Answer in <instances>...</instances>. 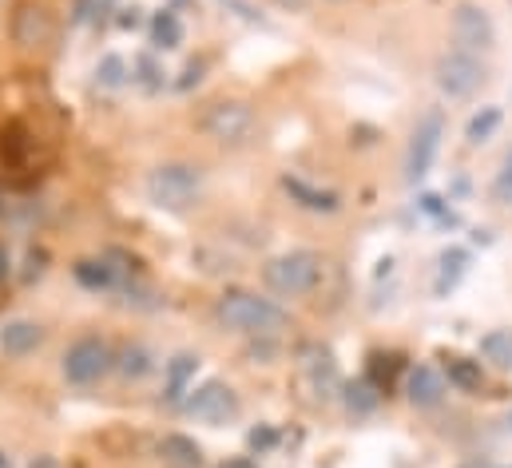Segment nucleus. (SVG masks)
<instances>
[{
	"label": "nucleus",
	"instance_id": "f257e3e1",
	"mask_svg": "<svg viewBox=\"0 0 512 468\" xmlns=\"http://www.w3.org/2000/svg\"><path fill=\"white\" fill-rule=\"evenodd\" d=\"M215 322L243 338H282L286 330H294L290 310L255 290H223L215 302Z\"/></svg>",
	"mask_w": 512,
	"mask_h": 468
},
{
	"label": "nucleus",
	"instance_id": "f03ea898",
	"mask_svg": "<svg viewBox=\"0 0 512 468\" xmlns=\"http://www.w3.org/2000/svg\"><path fill=\"white\" fill-rule=\"evenodd\" d=\"M143 191H147V199H151L159 211L183 215V211H191V207L203 203L207 175H203L195 163H159V167L147 171Z\"/></svg>",
	"mask_w": 512,
	"mask_h": 468
},
{
	"label": "nucleus",
	"instance_id": "7ed1b4c3",
	"mask_svg": "<svg viewBox=\"0 0 512 468\" xmlns=\"http://www.w3.org/2000/svg\"><path fill=\"white\" fill-rule=\"evenodd\" d=\"M326 258L318 250H286L262 266V286L278 298H306L322 286Z\"/></svg>",
	"mask_w": 512,
	"mask_h": 468
},
{
	"label": "nucleus",
	"instance_id": "20e7f679",
	"mask_svg": "<svg viewBox=\"0 0 512 468\" xmlns=\"http://www.w3.org/2000/svg\"><path fill=\"white\" fill-rule=\"evenodd\" d=\"M433 84L441 88V96L449 100H473L485 84H489V60L465 48H445L433 64Z\"/></svg>",
	"mask_w": 512,
	"mask_h": 468
},
{
	"label": "nucleus",
	"instance_id": "39448f33",
	"mask_svg": "<svg viewBox=\"0 0 512 468\" xmlns=\"http://www.w3.org/2000/svg\"><path fill=\"white\" fill-rule=\"evenodd\" d=\"M445 135H449V119H445L441 108H425L417 116L413 131H409V143H405V183L409 187L425 183V175L433 171V163L441 155Z\"/></svg>",
	"mask_w": 512,
	"mask_h": 468
},
{
	"label": "nucleus",
	"instance_id": "423d86ee",
	"mask_svg": "<svg viewBox=\"0 0 512 468\" xmlns=\"http://www.w3.org/2000/svg\"><path fill=\"white\" fill-rule=\"evenodd\" d=\"M199 127H203L219 147L243 151V147H251L258 139L255 104H247V100H215V104L203 112Z\"/></svg>",
	"mask_w": 512,
	"mask_h": 468
},
{
	"label": "nucleus",
	"instance_id": "0eeeda50",
	"mask_svg": "<svg viewBox=\"0 0 512 468\" xmlns=\"http://www.w3.org/2000/svg\"><path fill=\"white\" fill-rule=\"evenodd\" d=\"M112 365H116V353H112V346H108L100 334L76 338V342L64 350V357H60L64 381H68V385H80V389L100 385V381L112 373Z\"/></svg>",
	"mask_w": 512,
	"mask_h": 468
},
{
	"label": "nucleus",
	"instance_id": "6e6552de",
	"mask_svg": "<svg viewBox=\"0 0 512 468\" xmlns=\"http://www.w3.org/2000/svg\"><path fill=\"white\" fill-rule=\"evenodd\" d=\"M449 36H453V48H465V52H477V56H489L497 48V24H493L489 8L477 4V0L453 4V12H449Z\"/></svg>",
	"mask_w": 512,
	"mask_h": 468
},
{
	"label": "nucleus",
	"instance_id": "1a4fd4ad",
	"mask_svg": "<svg viewBox=\"0 0 512 468\" xmlns=\"http://www.w3.org/2000/svg\"><path fill=\"white\" fill-rule=\"evenodd\" d=\"M56 36V16L44 0H20L12 12V44L20 52H44Z\"/></svg>",
	"mask_w": 512,
	"mask_h": 468
},
{
	"label": "nucleus",
	"instance_id": "9d476101",
	"mask_svg": "<svg viewBox=\"0 0 512 468\" xmlns=\"http://www.w3.org/2000/svg\"><path fill=\"white\" fill-rule=\"evenodd\" d=\"M183 413L203 421V425H227L231 417H239V397L227 381H203L199 389L187 393Z\"/></svg>",
	"mask_w": 512,
	"mask_h": 468
},
{
	"label": "nucleus",
	"instance_id": "9b49d317",
	"mask_svg": "<svg viewBox=\"0 0 512 468\" xmlns=\"http://www.w3.org/2000/svg\"><path fill=\"white\" fill-rule=\"evenodd\" d=\"M445 393H449L445 369L425 365V361L409 369V377H405V397H409L413 409H437V405L445 401Z\"/></svg>",
	"mask_w": 512,
	"mask_h": 468
},
{
	"label": "nucleus",
	"instance_id": "f8f14e48",
	"mask_svg": "<svg viewBox=\"0 0 512 468\" xmlns=\"http://www.w3.org/2000/svg\"><path fill=\"white\" fill-rule=\"evenodd\" d=\"M282 191L290 195L294 207H302V211H310V215H338V211H342V195H338V191L314 187V183H306L302 175H282Z\"/></svg>",
	"mask_w": 512,
	"mask_h": 468
},
{
	"label": "nucleus",
	"instance_id": "ddd939ff",
	"mask_svg": "<svg viewBox=\"0 0 512 468\" xmlns=\"http://www.w3.org/2000/svg\"><path fill=\"white\" fill-rule=\"evenodd\" d=\"M155 453H159V461L167 468H203V445L195 441V437H187V433H167L159 445H155Z\"/></svg>",
	"mask_w": 512,
	"mask_h": 468
},
{
	"label": "nucleus",
	"instance_id": "4468645a",
	"mask_svg": "<svg viewBox=\"0 0 512 468\" xmlns=\"http://www.w3.org/2000/svg\"><path fill=\"white\" fill-rule=\"evenodd\" d=\"M72 274H76V282H80L84 290H92V294H104V290H116V286H120V266H112L108 254H104V258H80V262L72 266Z\"/></svg>",
	"mask_w": 512,
	"mask_h": 468
},
{
	"label": "nucleus",
	"instance_id": "2eb2a0df",
	"mask_svg": "<svg viewBox=\"0 0 512 468\" xmlns=\"http://www.w3.org/2000/svg\"><path fill=\"white\" fill-rule=\"evenodd\" d=\"M441 369H445V381H449L457 393H481V389H485V365H481L477 357L449 353Z\"/></svg>",
	"mask_w": 512,
	"mask_h": 468
},
{
	"label": "nucleus",
	"instance_id": "dca6fc26",
	"mask_svg": "<svg viewBox=\"0 0 512 468\" xmlns=\"http://www.w3.org/2000/svg\"><path fill=\"white\" fill-rule=\"evenodd\" d=\"M44 346V326H36V322H28V318H20V322H8L4 330H0V350L8 353V357H28V353H36Z\"/></svg>",
	"mask_w": 512,
	"mask_h": 468
},
{
	"label": "nucleus",
	"instance_id": "f3484780",
	"mask_svg": "<svg viewBox=\"0 0 512 468\" xmlns=\"http://www.w3.org/2000/svg\"><path fill=\"white\" fill-rule=\"evenodd\" d=\"M147 36H151V48L155 52H171L183 44V20L171 12V8H159L147 24Z\"/></svg>",
	"mask_w": 512,
	"mask_h": 468
},
{
	"label": "nucleus",
	"instance_id": "a211bd4d",
	"mask_svg": "<svg viewBox=\"0 0 512 468\" xmlns=\"http://www.w3.org/2000/svg\"><path fill=\"white\" fill-rule=\"evenodd\" d=\"M378 405H382V389H378L370 377H358V381L346 385V409H350L354 417H370Z\"/></svg>",
	"mask_w": 512,
	"mask_h": 468
},
{
	"label": "nucleus",
	"instance_id": "6ab92c4d",
	"mask_svg": "<svg viewBox=\"0 0 512 468\" xmlns=\"http://www.w3.org/2000/svg\"><path fill=\"white\" fill-rule=\"evenodd\" d=\"M195 369H199V357H191V353H179L167 361V401H179L183 393H191L187 381L195 377Z\"/></svg>",
	"mask_w": 512,
	"mask_h": 468
},
{
	"label": "nucleus",
	"instance_id": "aec40b11",
	"mask_svg": "<svg viewBox=\"0 0 512 468\" xmlns=\"http://www.w3.org/2000/svg\"><path fill=\"white\" fill-rule=\"evenodd\" d=\"M116 365H120V373H124L128 381H143V377L155 369V353L147 350L143 342H131L128 350L120 353V361H116Z\"/></svg>",
	"mask_w": 512,
	"mask_h": 468
},
{
	"label": "nucleus",
	"instance_id": "412c9836",
	"mask_svg": "<svg viewBox=\"0 0 512 468\" xmlns=\"http://www.w3.org/2000/svg\"><path fill=\"white\" fill-rule=\"evenodd\" d=\"M481 357L497 369H512V330H493L481 338Z\"/></svg>",
	"mask_w": 512,
	"mask_h": 468
},
{
	"label": "nucleus",
	"instance_id": "4be33fe9",
	"mask_svg": "<svg viewBox=\"0 0 512 468\" xmlns=\"http://www.w3.org/2000/svg\"><path fill=\"white\" fill-rule=\"evenodd\" d=\"M489 199H493L497 207L512 211V147L501 155V163H497V171H493V179H489Z\"/></svg>",
	"mask_w": 512,
	"mask_h": 468
},
{
	"label": "nucleus",
	"instance_id": "5701e85b",
	"mask_svg": "<svg viewBox=\"0 0 512 468\" xmlns=\"http://www.w3.org/2000/svg\"><path fill=\"white\" fill-rule=\"evenodd\" d=\"M497 127H501V108L489 104V108H481L477 116L469 119V127H465V143H469V147H481L485 139H493Z\"/></svg>",
	"mask_w": 512,
	"mask_h": 468
},
{
	"label": "nucleus",
	"instance_id": "b1692460",
	"mask_svg": "<svg viewBox=\"0 0 512 468\" xmlns=\"http://www.w3.org/2000/svg\"><path fill=\"white\" fill-rule=\"evenodd\" d=\"M465 266H469V254L465 250H445L441 254V278H437V294H445V290H453L457 286V278L465 274Z\"/></svg>",
	"mask_w": 512,
	"mask_h": 468
},
{
	"label": "nucleus",
	"instance_id": "393cba45",
	"mask_svg": "<svg viewBox=\"0 0 512 468\" xmlns=\"http://www.w3.org/2000/svg\"><path fill=\"white\" fill-rule=\"evenodd\" d=\"M24 147H28V139H24V127H20V123L0 127V159H4L8 167H16V163L24 159Z\"/></svg>",
	"mask_w": 512,
	"mask_h": 468
},
{
	"label": "nucleus",
	"instance_id": "a878e982",
	"mask_svg": "<svg viewBox=\"0 0 512 468\" xmlns=\"http://www.w3.org/2000/svg\"><path fill=\"white\" fill-rule=\"evenodd\" d=\"M96 76H100L104 88H124L128 84V64L120 56H104V64L96 68Z\"/></svg>",
	"mask_w": 512,
	"mask_h": 468
},
{
	"label": "nucleus",
	"instance_id": "bb28decb",
	"mask_svg": "<svg viewBox=\"0 0 512 468\" xmlns=\"http://www.w3.org/2000/svg\"><path fill=\"white\" fill-rule=\"evenodd\" d=\"M247 445H251L255 453H270V449L278 445V433H274L270 425H258V429H251V433H247Z\"/></svg>",
	"mask_w": 512,
	"mask_h": 468
},
{
	"label": "nucleus",
	"instance_id": "cd10ccee",
	"mask_svg": "<svg viewBox=\"0 0 512 468\" xmlns=\"http://www.w3.org/2000/svg\"><path fill=\"white\" fill-rule=\"evenodd\" d=\"M135 68L143 72V76H139V84H143V88H159V84H163V80H159L163 72H159V68H155L147 56H143V60H135Z\"/></svg>",
	"mask_w": 512,
	"mask_h": 468
},
{
	"label": "nucleus",
	"instance_id": "c85d7f7f",
	"mask_svg": "<svg viewBox=\"0 0 512 468\" xmlns=\"http://www.w3.org/2000/svg\"><path fill=\"white\" fill-rule=\"evenodd\" d=\"M12 274V258H8V246H4V238H0V282Z\"/></svg>",
	"mask_w": 512,
	"mask_h": 468
},
{
	"label": "nucleus",
	"instance_id": "c756f323",
	"mask_svg": "<svg viewBox=\"0 0 512 468\" xmlns=\"http://www.w3.org/2000/svg\"><path fill=\"white\" fill-rule=\"evenodd\" d=\"M219 468H258V465L251 461V457H231V461H223Z\"/></svg>",
	"mask_w": 512,
	"mask_h": 468
},
{
	"label": "nucleus",
	"instance_id": "7c9ffc66",
	"mask_svg": "<svg viewBox=\"0 0 512 468\" xmlns=\"http://www.w3.org/2000/svg\"><path fill=\"white\" fill-rule=\"evenodd\" d=\"M457 468H489V465H481V461H465V465H457Z\"/></svg>",
	"mask_w": 512,
	"mask_h": 468
},
{
	"label": "nucleus",
	"instance_id": "2f4dec72",
	"mask_svg": "<svg viewBox=\"0 0 512 468\" xmlns=\"http://www.w3.org/2000/svg\"><path fill=\"white\" fill-rule=\"evenodd\" d=\"M0 468H8V461H4V457H0Z\"/></svg>",
	"mask_w": 512,
	"mask_h": 468
},
{
	"label": "nucleus",
	"instance_id": "473e14b6",
	"mask_svg": "<svg viewBox=\"0 0 512 468\" xmlns=\"http://www.w3.org/2000/svg\"><path fill=\"white\" fill-rule=\"evenodd\" d=\"M326 4H342V0H326Z\"/></svg>",
	"mask_w": 512,
	"mask_h": 468
}]
</instances>
